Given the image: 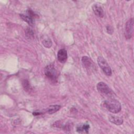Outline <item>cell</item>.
<instances>
[{"instance_id": "cell-1", "label": "cell", "mask_w": 134, "mask_h": 134, "mask_svg": "<svg viewBox=\"0 0 134 134\" xmlns=\"http://www.w3.org/2000/svg\"><path fill=\"white\" fill-rule=\"evenodd\" d=\"M104 106L108 110L114 114L119 113L121 109L120 102L114 98L105 100L104 102Z\"/></svg>"}, {"instance_id": "cell-2", "label": "cell", "mask_w": 134, "mask_h": 134, "mask_svg": "<svg viewBox=\"0 0 134 134\" xmlns=\"http://www.w3.org/2000/svg\"><path fill=\"white\" fill-rule=\"evenodd\" d=\"M97 90L103 96L108 98H113L115 94L114 91L104 82H100L97 84Z\"/></svg>"}, {"instance_id": "cell-3", "label": "cell", "mask_w": 134, "mask_h": 134, "mask_svg": "<svg viewBox=\"0 0 134 134\" xmlns=\"http://www.w3.org/2000/svg\"><path fill=\"white\" fill-rule=\"evenodd\" d=\"M45 75L51 81H56L58 77V72L53 64H49L44 68Z\"/></svg>"}, {"instance_id": "cell-4", "label": "cell", "mask_w": 134, "mask_h": 134, "mask_svg": "<svg viewBox=\"0 0 134 134\" xmlns=\"http://www.w3.org/2000/svg\"><path fill=\"white\" fill-rule=\"evenodd\" d=\"M97 63L99 67L102 69L103 72L108 76H111L112 74V72L111 68H110L109 64L106 61V60L102 57L99 56L97 58Z\"/></svg>"}, {"instance_id": "cell-5", "label": "cell", "mask_w": 134, "mask_h": 134, "mask_svg": "<svg viewBox=\"0 0 134 134\" xmlns=\"http://www.w3.org/2000/svg\"><path fill=\"white\" fill-rule=\"evenodd\" d=\"M133 32V18H130L126 23L125 30V36L127 39L132 38Z\"/></svg>"}, {"instance_id": "cell-6", "label": "cell", "mask_w": 134, "mask_h": 134, "mask_svg": "<svg viewBox=\"0 0 134 134\" xmlns=\"http://www.w3.org/2000/svg\"><path fill=\"white\" fill-rule=\"evenodd\" d=\"M82 62L84 66L88 71L90 70H93L95 67L93 61L90 58L88 57H83L82 58Z\"/></svg>"}, {"instance_id": "cell-7", "label": "cell", "mask_w": 134, "mask_h": 134, "mask_svg": "<svg viewBox=\"0 0 134 134\" xmlns=\"http://www.w3.org/2000/svg\"><path fill=\"white\" fill-rule=\"evenodd\" d=\"M57 58L59 62L62 63H65L68 58V53L66 50L65 49H60L57 53Z\"/></svg>"}, {"instance_id": "cell-8", "label": "cell", "mask_w": 134, "mask_h": 134, "mask_svg": "<svg viewBox=\"0 0 134 134\" xmlns=\"http://www.w3.org/2000/svg\"><path fill=\"white\" fill-rule=\"evenodd\" d=\"M90 129V125L87 123L80 124L76 126V131L80 133H87Z\"/></svg>"}, {"instance_id": "cell-9", "label": "cell", "mask_w": 134, "mask_h": 134, "mask_svg": "<svg viewBox=\"0 0 134 134\" xmlns=\"http://www.w3.org/2000/svg\"><path fill=\"white\" fill-rule=\"evenodd\" d=\"M92 9L95 15L99 18H103L104 16V10L102 7L98 4H94L92 6Z\"/></svg>"}, {"instance_id": "cell-10", "label": "cell", "mask_w": 134, "mask_h": 134, "mask_svg": "<svg viewBox=\"0 0 134 134\" xmlns=\"http://www.w3.org/2000/svg\"><path fill=\"white\" fill-rule=\"evenodd\" d=\"M109 120L111 123H113L116 125H120L123 123V119L118 116L109 115L108 117Z\"/></svg>"}, {"instance_id": "cell-11", "label": "cell", "mask_w": 134, "mask_h": 134, "mask_svg": "<svg viewBox=\"0 0 134 134\" xmlns=\"http://www.w3.org/2000/svg\"><path fill=\"white\" fill-rule=\"evenodd\" d=\"M20 17L26 23H27L30 26H32L34 25V18L29 15L28 14H20Z\"/></svg>"}, {"instance_id": "cell-12", "label": "cell", "mask_w": 134, "mask_h": 134, "mask_svg": "<svg viewBox=\"0 0 134 134\" xmlns=\"http://www.w3.org/2000/svg\"><path fill=\"white\" fill-rule=\"evenodd\" d=\"M42 43L43 46L47 48H50L52 44V42L51 39L47 36L45 38H43L42 40Z\"/></svg>"}, {"instance_id": "cell-13", "label": "cell", "mask_w": 134, "mask_h": 134, "mask_svg": "<svg viewBox=\"0 0 134 134\" xmlns=\"http://www.w3.org/2000/svg\"><path fill=\"white\" fill-rule=\"evenodd\" d=\"M61 108V106L58 105H53L50 106L48 108V111L50 114H52L58 111Z\"/></svg>"}, {"instance_id": "cell-14", "label": "cell", "mask_w": 134, "mask_h": 134, "mask_svg": "<svg viewBox=\"0 0 134 134\" xmlns=\"http://www.w3.org/2000/svg\"><path fill=\"white\" fill-rule=\"evenodd\" d=\"M25 35H26V37L27 38H28L30 39H33L34 38V32L31 29H30L29 28H28L26 29Z\"/></svg>"}, {"instance_id": "cell-15", "label": "cell", "mask_w": 134, "mask_h": 134, "mask_svg": "<svg viewBox=\"0 0 134 134\" xmlns=\"http://www.w3.org/2000/svg\"><path fill=\"white\" fill-rule=\"evenodd\" d=\"M23 86H24V88L25 90L26 91H29L30 89L31 88L30 85L29 83H28V82L27 81H25L23 82Z\"/></svg>"}, {"instance_id": "cell-16", "label": "cell", "mask_w": 134, "mask_h": 134, "mask_svg": "<svg viewBox=\"0 0 134 134\" xmlns=\"http://www.w3.org/2000/svg\"><path fill=\"white\" fill-rule=\"evenodd\" d=\"M107 31L108 34H112V33L113 32V29L111 26H107Z\"/></svg>"}, {"instance_id": "cell-17", "label": "cell", "mask_w": 134, "mask_h": 134, "mask_svg": "<svg viewBox=\"0 0 134 134\" xmlns=\"http://www.w3.org/2000/svg\"><path fill=\"white\" fill-rule=\"evenodd\" d=\"M41 113H39V112H34L33 113V115H38L39 114H41Z\"/></svg>"}]
</instances>
